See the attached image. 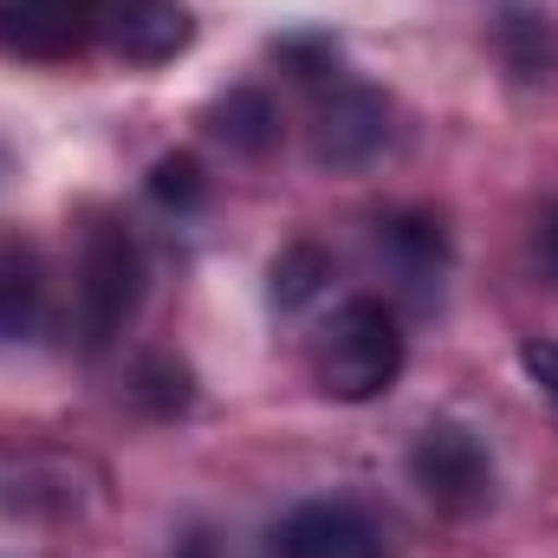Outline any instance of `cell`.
<instances>
[{
    "instance_id": "6da1fadb",
    "label": "cell",
    "mask_w": 558,
    "mask_h": 558,
    "mask_svg": "<svg viewBox=\"0 0 558 558\" xmlns=\"http://www.w3.org/2000/svg\"><path fill=\"white\" fill-rule=\"evenodd\" d=\"M403 325H397V305L384 299H344L305 344V364H312V384L331 397V403H377L397 390L403 377Z\"/></svg>"
},
{
    "instance_id": "7a4b0ae2",
    "label": "cell",
    "mask_w": 558,
    "mask_h": 558,
    "mask_svg": "<svg viewBox=\"0 0 558 558\" xmlns=\"http://www.w3.org/2000/svg\"><path fill=\"white\" fill-rule=\"evenodd\" d=\"M72 305H78V344L105 351L124 338V325L143 305V247L118 215H92L78 234V279H72Z\"/></svg>"
},
{
    "instance_id": "3957f363",
    "label": "cell",
    "mask_w": 558,
    "mask_h": 558,
    "mask_svg": "<svg viewBox=\"0 0 558 558\" xmlns=\"http://www.w3.org/2000/svg\"><path fill=\"white\" fill-rule=\"evenodd\" d=\"M410 481L441 513H461V520L494 500V461H487L481 435L461 428V422H428L422 428L416 448H410Z\"/></svg>"
},
{
    "instance_id": "277c9868",
    "label": "cell",
    "mask_w": 558,
    "mask_h": 558,
    "mask_svg": "<svg viewBox=\"0 0 558 558\" xmlns=\"http://www.w3.org/2000/svg\"><path fill=\"white\" fill-rule=\"evenodd\" d=\"M111 0H0V52L13 59H78L105 33Z\"/></svg>"
},
{
    "instance_id": "5b68a950",
    "label": "cell",
    "mask_w": 558,
    "mask_h": 558,
    "mask_svg": "<svg viewBox=\"0 0 558 558\" xmlns=\"http://www.w3.org/2000/svg\"><path fill=\"white\" fill-rule=\"evenodd\" d=\"M267 539V558H384V526L357 500H299Z\"/></svg>"
},
{
    "instance_id": "8992f818",
    "label": "cell",
    "mask_w": 558,
    "mask_h": 558,
    "mask_svg": "<svg viewBox=\"0 0 558 558\" xmlns=\"http://www.w3.org/2000/svg\"><path fill=\"white\" fill-rule=\"evenodd\" d=\"M390 143V105L371 85H331L312 111V162L325 169H364Z\"/></svg>"
},
{
    "instance_id": "52a82bcc",
    "label": "cell",
    "mask_w": 558,
    "mask_h": 558,
    "mask_svg": "<svg viewBox=\"0 0 558 558\" xmlns=\"http://www.w3.org/2000/svg\"><path fill=\"white\" fill-rule=\"evenodd\" d=\"M105 39L124 65H169L195 46V20L182 0H118L105 13Z\"/></svg>"
},
{
    "instance_id": "ba28073f",
    "label": "cell",
    "mask_w": 558,
    "mask_h": 558,
    "mask_svg": "<svg viewBox=\"0 0 558 558\" xmlns=\"http://www.w3.org/2000/svg\"><path fill=\"white\" fill-rule=\"evenodd\" d=\"M377 254L403 286H416L428 299V286H441V267H448V234L435 215H390L377 221Z\"/></svg>"
},
{
    "instance_id": "9c48e42d",
    "label": "cell",
    "mask_w": 558,
    "mask_h": 558,
    "mask_svg": "<svg viewBox=\"0 0 558 558\" xmlns=\"http://www.w3.org/2000/svg\"><path fill=\"white\" fill-rule=\"evenodd\" d=\"M46 325V267L26 241H0V344H26Z\"/></svg>"
},
{
    "instance_id": "30bf717a",
    "label": "cell",
    "mask_w": 558,
    "mask_h": 558,
    "mask_svg": "<svg viewBox=\"0 0 558 558\" xmlns=\"http://www.w3.org/2000/svg\"><path fill=\"white\" fill-rule=\"evenodd\" d=\"M208 131L228 143V149H241V156H260V149H274V137H279V111H274L267 92L234 85L228 98L208 105Z\"/></svg>"
},
{
    "instance_id": "8fae6325",
    "label": "cell",
    "mask_w": 558,
    "mask_h": 558,
    "mask_svg": "<svg viewBox=\"0 0 558 558\" xmlns=\"http://www.w3.org/2000/svg\"><path fill=\"white\" fill-rule=\"evenodd\" d=\"M325 279H331V260H325L312 241H292V247L274 260V305H279V312L312 305V299L325 292Z\"/></svg>"
},
{
    "instance_id": "7c38bea8",
    "label": "cell",
    "mask_w": 558,
    "mask_h": 558,
    "mask_svg": "<svg viewBox=\"0 0 558 558\" xmlns=\"http://www.w3.org/2000/svg\"><path fill=\"white\" fill-rule=\"evenodd\" d=\"M149 202H156V208H175V215L202 208V202H208V175H202V162H195L189 149L162 156V162L149 169Z\"/></svg>"
},
{
    "instance_id": "4fadbf2b",
    "label": "cell",
    "mask_w": 558,
    "mask_h": 558,
    "mask_svg": "<svg viewBox=\"0 0 558 558\" xmlns=\"http://www.w3.org/2000/svg\"><path fill=\"white\" fill-rule=\"evenodd\" d=\"M137 397L156 410V416H182V410L195 403L189 371H182L175 357H143V364H137Z\"/></svg>"
},
{
    "instance_id": "5bb4252c",
    "label": "cell",
    "mask_w": 558,
    "mask_h": 558,
    "mask_svg": "<svg viewBox=\"0 0 558 558\" xmlns=\"http://www.w3.org/2000/svg\"><path fill=\"white\" fill-rule=\"evenodd\" d=\"M520 364H526V377L539 384V397L558 410V344L553 338H526V344H520Z\"/></svg>"
},
{
    "instance_id": "9a60e30c",
    "label": "cell",
    "mask_w": 558,
    "mask_h": 558,
    "mask_svg": "<svg viewBox=\"0 0 558 558\" xmlns=\"http://www.w3.org/2000/svg\"><path fill=\"white\" fill-rule=\"evenodd\" d=\"M539 260H546V274L558 279V215L546 221V228H539Z\"/></svg>"
},
{
    "instance_id": "2e32d148",
    "label": "cell",
    "mask_w": 558,
    "mask_h": 558,
    "mask_svg": "<svg viewBox=\"0 0 558 558\" xmlns=\"http://www.w3.org/2000/svg\"><path fill=\"white\" fill-rule=\"evenodd\" d=\"M0 169H7V149H0Z\"/></svg>"
}]
</instances>
